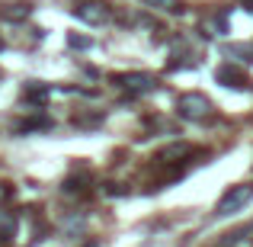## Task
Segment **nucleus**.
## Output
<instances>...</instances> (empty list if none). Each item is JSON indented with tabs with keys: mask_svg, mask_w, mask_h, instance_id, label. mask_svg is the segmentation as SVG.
<instances>
[{
	"mask_svg": "<svg viewBox=\"0 0 253 247\" xmlns=\"http://www.w3.org/2000/svg\"><path fill=\"white\" fill-rule=\"evenodd\" d=\"M176 112L189 122H202V119L211 116V99L205 93H183L176 99Z\"/></svg>",
	"mask_w": 253,
	"mask_h": 247,
	"instance_id": "nucleus-1",
	"label": "nucleus"
},
{
	"mask_svg": "<svg viewBox=\"0 0 253 247\" xmlns=\"http://www.w3.org/2000/svg\"><path fill=\"white\" fill-rule=\"evenodd\" d=\"M253 199V186H247V183H241V186H231L228 193L221 196V202L215 205V215L218 218H228V215H234V212H241L244 205H247Z\"/></svg>",
	"mask_w": 253,
	"mask_h": 247,
	"instance_id": "nucleus-2",
	"label": "nucleus"
},
{
	"mask_svg": "<svg viewBox=\"0 0 253 247\" xmlns=\"http://www.w3.org/2000/svg\"><path fill=\"white\" fill-rule=\"evenodd\" d=\"M74 19H81L86 26H103L109 19V6L99 3V0H84V3L74 6Z\"/></svg>",
	"mask_w": 253,
	"mask_h": 247,
	"instance_id": "nucleus-3",
	"label": "nucleus"
},
{
	"mask_svg": "<svg viewBox=\"0 0 253 247\" xmlns=\"http://www.w3.org/2000/svg\"><path fill=\"white\" fill-rule=\"evenodd\" d=\"M112 81H119L128 93H154L157 90L154 74H144V71H135V74H119V77H112Z\"/></svg>",
	"mask_w": 253,
	"mask_h": 247,
	"instance_id": "nucleus-4",
	"label": "nucleus"
},
{
	"mask_svg": "<svg viewBox=\"0 0 253 247\" xmlns=\"http://www.w3.org/2000/svg\"><path fill=\"white\" fill-rule=\"evenodd\" d=\"M215 81L221 87H228V90H247L250 87V77L244 74L241 68H234V64H221V68L215 71Z\"/></svg>",
	"mask_w": 253,
	"mask_h": 247,
	"instance_id": "nucleus-5",
	"label": "nucleus"
},
{
	"mask_svg": "<svg viewBox=\"0 0 253 247\" xmlns=\"http://www.w3.org/2000/svg\"><path fill=\"white\" fill-rule=\"evenodd\" d=\"M51 97V87L42 84V81H29L23 87V103H32V106H45V99Z\"/></svg>",
	"mask_w": 253,
	"mask_h": 247,
	"instance_id": "nucleus-6",
	"label": "nucleus"
},
{
	"mask_svg": "<svg viewBox=\"0 0 253 247\" xmlns=\"http://www.w3.org/2000/svg\"><path fill=\"white\" fill-rule=\"evenodd\" d=\"M42 129H51V116H36L19 122V132H42Z\"/></svg>",
	"mask_w": 253,
	"mask_h": 247,
	"instance_id": "nucleus-7",
	"label": "nucleus"
},
{
	"mask_svg": "<svg viewBox=\"0 0 253 247\" xmlns=\"http://www.w3.org/2000/svg\"><path fill=\"white\" fill-rule=\"evenodd\" d=\"M13 235H16V218H13L10 212H0V238L10 241Z\"/></svg>",
	"mask_w": 253,
	"mask_h": 247,
	"instance_id": "nucleus-8",
	"label": "nucleus"
},
{
	"mask_svg": "<svg viewBox=\"0 0 253 247\" xmlns=\"http://www.w3.org/2000/svg\"><path fill=\"white\" fill-rule=\"evenodd\" d=\"M224 55H234V58H241V61H253V49L250 45H228Z\"/></svg>",
	"mask_w": 253,
	"mask_h": 247,
	"instance_id": "nucleus-9",
	"label": "nucleus"
},
{
	"mask_svg": "<svg viewBox=\"0 0 253 247\" xmlns=\"http://www.w3.org/2000/svg\"><path fill=\"white\" fill-rule=\"evenodd\" d=\"M183 154H189V148H186V145H170V148H164L161 154V161H173V157H183Z\"/></svg>",
	"mask_w": 253,
	"mask_h": 247,
	"instance_id": "nucleus-10",
	"label": "nucleus"
},
{
	"mask_svg": "<svg viewBox=\"0 0 253 247\" xmlns=\"http://www.w3.org/2000/svg\"><path fill=\"white\" fill-rule=\"evenodd\" d=\"M68 45H71V49H81V51H84V49H90L93 42H90L86 36H77V32H68Z\"/></svg>",
	"mask_w": 253,
	"mask_h": 247,
	"instance_id": "nucleus-11",
	"label": "nucleus"
},
{
	"mask_svg": "<svg viewBox=\"0 0 253 247\" xmlns=\"http://www.w3.org/2000/svg\"><path fill=\"white\" fill-rule=\"evenodd\" d=\"M148 6H157V10H179L176 0H144Z\"/></svg>",
	"mask_w": 253,
	"mask_h": 247,
	"instance_id": "nucleus-12",
	"label": "nucleus"
},
{
	"mask_svg": "<svg viewBox=\"0 0 253 247\" xmlns=\"http://www.w3.org/2000/svg\"><path fill=\"white\" fill-rule=\"evenodd\" d=\"M244 3H247V6H250V10H253V0H244Z\"/></svg>",
	"mask_w": 253,
	"mask_h": 247,
	"instance_id": "nucleus-13",
	"label": "nucleus"
},
{
	"mask_svg": "<svg viewBox=\"0 0 253 247\" xmlns=\"http://www.w3.org/2000/svg\"><path fill=\"white\" fill-rule=\"evenodd\" d=\"M84 247H99V244H93V241H90V244H84Z\"/></svg>",
	"mask_w": 253,
	"mask_h": 247,
	"instance_id": "nucleus-14",
	"label": "nucleus"
}]
</instances>
